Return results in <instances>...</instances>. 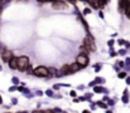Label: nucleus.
I'll return each mask as SVG.
<instances>
[{
    "label": "nucleus",
    "mask_w": 130,
    "mask_h": 113,
    "mask_svg": "<svg viewBox=\"0 0 130 113\" xmlns=\"http://www.w3.org/2000/svg\"><path fill=\"white\" fill-rule=\"evenodd\" d=\"M33 74H34L35 77H39V78H46L49 75V70H48V68H46V67H37L34 70H33Z\"/></svg>",
    "instance_id": "obj_1"
},
{
    "label": "nucleus",
    "mask_w": 130,
    "mask_h": 113,
    "mask_svg": "<svg viewBox=\"0 0 130 113\" xmlns=\"http://www.w3.org/2000/svg\"><path fill=\"white\" fill-rule=\"evenodd\" d=\"M29 64L30 63H29L28 57H25V55L18 57V69H19V70H27Z\"/></svg>",
    "instance_id": "obj_2"
},
{
    "label": "nucleus",
    "mask_w": 130,
    "mask_h": 113,
    "mask_svg": "<svg viewBox=\"0 0 130 113\" xmlns=\"http://www.w3.org/2000/svg\"><path fill=\"white\" fill-rule=\"evenodd\" d=\"M82 45L86 47V48L90 50V52H95V50H96V45H95V43H94V39H91L90 36H87V38L83 39Z\"/></svg>",
    "instance_id": "obj_3"
},
{
    "label": "nucleus",
    "mask_w": 130,
    "mask_h": 113,
    "mask_svg": "<svg viewBox=\"0 0 130 113\" xmlns=\"http://www.w3.org/2000/svg\"><path fill=\"white\" fill-rule=\"evenodd\" d=\"M76 62L80 65H82V67H86L88 64V58H87V55H85V54H78L76 58Z\"/></svg>",
    "instance_id": "obj_4"
},
{
    "label": "nucleus",
    "mask_w": 130,
    "mask_h": 113,
    "mask_svg": "<svg viewBox=\"0 0 130 113\" xmlns=\"http://www.w3.org/2000/svg\"><path fill=\"white\" fill-rule=\"evenodd\" d=\"M52 8L56 9V10H62V9H67L68 8V5H67V3H65V1H56L53 3V5H52Z\"/></svg>",
    "instance_id": "obj_5"
},
{
    "label": "nucleus",
    "mask_w": 130,
    "mask_h": 113,
    "mask_svg": "<svg viewBox=\"0 0 130 113\" xmlns=\"http://www.w3.org/2000/svg\"><path fill=\"white\" fill-rule=\"evenodd\" d=\"M1 57H3V60H4L5 63H9L10 59L13 58V53L10 52V50H4V52L1 53Z\"/></svg>",
    "instance_id": "obj_6"
},
{
    "label": "nucleus",
    "mask_w": 130,
    "mask_h": 113,
    "mask_svg": "<svg viewBox=\"0 0 130 113\" xmlns=\"http://www.w3.org/2000/svg\"><path fill=\"white\" fill-rule=\"evenodd\" d=\"M82 68V65H80L78 63H72V64H69V69H71V73H75V72H78L80 69Z\"/></svg>",
    "instance_id": "obj_7"
},
{
    "label": "nucleus",
    "mask_w": 130,
    "mask_h": 113,
    "mask_svg": "<svg viewBox=\"0 0 130 113\" xmlns=\"http://www.w3.org/2000/svg\"><path fill=\"white\" fill-rule=\"evenodd\" d=\"M8 64H9V67L12 68V69H18V58L13 57Z\"/></svg>",
    "instance_id": "obj_8"
},
{
    "label": "nucleus",
    "mask_w": 130,
    "mask_h": 113,
    "mask_svg": "<svg viewBox=\"0 0 130 113\" xmlns=\"http://www.w3.org/2000/svg\"><path fill=\"white\" fill-rule=\"evenodd\" d=\"M61 73H62V74H71V69H69V64L63 65V67H62V69H61Z\"/></svg>",
    "instance_id": "obj_9"
},
{
    "label": "nucleus",
    "mask_w": 130,
    "mask_h": 113,
    "mask_svg": "<svg viewBox=\"0 0 130 113\" xmlns=\"http://www.w3.org/2000/svg\"><path fill=\"white\" fill-rule=\"evenodd\" d=\"M86 1L92 6V8H95V9L99 8V0H86Z\"/></svg>",
    "instance_id": "obj_10"
},
{
    "label": "nucleus",
    "mask_w": 130,
    "mask_h": 113,
    "mask_svg": "<svg viewBox=\"0 0 130 113\" xmlns=\"http://www.w3.org/2000/svg\"><path fill=\"white\" fill-rule=\"evenodd\" d=\"M80 49H81V52H82L81 54H85V55H87V54L90 53V50H88L85 45H81V47H80Z\"/></svg>",
    "instance_id": "obj_11"
},
{
    "label": "nucleus",
    "mask_w": 130,
    "mask_h": 113,
    "mask_svg": "<svg viewBox=\"0 0 130 113\" xmlns=\"http://www.w3.org/2000/svg\"><path fill=\"white\" fill-rule=\"evenodd\" d=\"M48 70H49V75H52V77H54V75H57V74H56V72H57V70H56L54 68H49V69H48Z\"/></svg>",
    "instance_id": "obj_12"
},
{
    "label": "nucleus",
    "mask_w": 130,
    "mask_h": 113,
    "mask_svg": "<svg viewBox=\"0 0 130 113\" xmlns=\"http://www.w3.org/2000/svg\"><path fill=\"white\" fill-rule=\"evenodd\" d=\"M27 72H28V74H33V68L30 67V64L28 65V68H27Z\"/></svg>",
    "instance_id": "obj_13"
},
{
    "label": "nucleus",
    "mask_w": 130,
    "mask_h": 113,
    "mask_svg": "<svg viewBox=\"0 0 130 113\" xmlns=\"http://www.w3.org/2000/svg\"><path fill=\"white\" fill-rule=\"evenodd\" d=\"M125 14H126V16H128L129 19H130V9L128 8V6H126V8H125Z\"/></svg>",
    "instance_id": "obj_14"
},
{
    "label": "nucleus",
    "mask_w": 130,
    "mask_h": 113,
    "mask_svg": "<svg viewBox=\"0 0 130 113\" xmlns=\"http://www.w3.org/2000/svg\"><path fill=\"white\" fill-rule=\"evenodd\" d=\"M38 1H42V3H54L56 1V0H38Z\"/></svg>",
    "instance_id": "obj_15"
},
{
    "label": "nucleus",
    "mask_w": 130,
    "mask_h": 113,
    "mask_svg": "<svg viewBox=\"0 0 130 113\" xmlns=\"http://www.w3.org/2000/svg\"><path fill=\"white\" fill-rule=\"evenodd\" d=\"M90 13H91L90 9H85V10H83V14H90Z\"/></svg>",
    "instance_id": "obj_16"
},
{
    "label": "nucleus",
    "mask_w": 130,
    "mask_h": 113,
    "mask_svg": "<svg viewBox=\"0 0 130 113\" xmlns=\"http://www.w3.org/2000/svg\"><path fill=\"white\" fill-rule=\"evenodd\" d=\"M125 75H126V74H125V73H120V74H119V77H120V78H124V77H125Z\"/></svg>",
    "instance_id": "obj_17"
},
{
    "label": "nucleus",
    "mask_w": 130,
    "mask_h": 113,
    "mask_svg": "<svg viewBox=\"0 0 130 113\" xmlns=\"http://www.w3.org/2000/svg\"><path fill=\"white\" fill-rule=\"evenodd\" d=\"M33 113H46V112H44V111H34Z\"/></svg>",
    "instance_id": "obj_18"
},
{
    "label": "nucleus",
    "mask_w": 130,
    "mask_h": 113,
    "mask_svg": "<svg viewBox=\"0 0 130 113\" xmlns=\"http://www.w3.org/2000/svg\"><path fill=\"white\" fill-rule=\"evenodd\" d=\"M67 1H69V3H72V4H76V0H67Z\"/></svg>",
    "instance_id": "obj_19"
},
{
    "label": "nucleus",
    "mask_w": 130,
    "mask_h": 113,
    "mask_svg": "<svg viewBox=\"0 0 130 113\" xmlns=\"http://www.w3.org/2000/svg\"><path fill=\"white\" fill-rule=\"evenodd\" d=\"M46 113H54V112L52 111V109H48V111H46Z\"/></svg>",
    "instance_id": "obj_20"
},
{
    "label": "nucleus",
    "mask_w": 130,
    "mask_h": 113,
    "mask_svg": "<svg viewBox=\"0 0 130 113\" xmlns=\"http://www.w3.org/2000/svg\"><path fill=\"white\" fill-rule=\"evenodd\" d=\"M126 6H128V8L130 9V1H128V4H126ZM126 6H125V8H126Z\"/></svg>",
    "instance_id": "obj_21"
},
{
    "label": "nucleus",
    "mask_w": 130,
    "mask_h": 113,
    "mask_svg": "<svg viewBox=\"0 0 130 113\" xmlns=\"http://www.w3.org/2000/svg\"><path fill=\"white\" fill-rule=\"evenodd\" d=\"M1 102H3V101H1V97H0V103H1Z\"/></svg>",
    "instance_id": "obj_22"
},
{
    "label": "nucleus",
    "mask_w": 130,
    "mask_h": 113,
    "mask_svg": "<svg viewBox=\"0 0 130 113\" xmlns=\"http://www.w3.org/2000/svg\"><path fill=\"white\" fill-rule=\"evenodd\" d=\"M83 113H88V111H85V112H83Z\"/></svg>",
    "instance_id": "obj_23"
},
{
    "label": "nucleus",
    "mask_w": 130,
    "mask_h": 113,
    "mask_svg": "<svg viewBox=\"0 0 130 113\" xmlns=\"http://www.w3.org/2000/svg\"><path fill=\"white\" fill-rule=\"evenodd\" d=\"M3 1H4V0H0V3H3Z\"/></svg>",
    "instance_id": "obj_24"
},
{
    "label": "nucleus",
    "mask_w": 130,
    "mask_h": 113,
    "mask_svg": "<svg viewBox=\"0 0 130 113\" xmlns=\"http://www.w3.org/2000/svg\"><path fill=\"white\" fill-rule=\"evenodd\" d=\"M81 1H85V0H81Z\"/></svg>",
    "instance_id": "obj_25"
}]
</instances>
